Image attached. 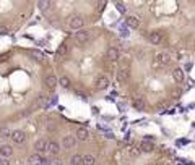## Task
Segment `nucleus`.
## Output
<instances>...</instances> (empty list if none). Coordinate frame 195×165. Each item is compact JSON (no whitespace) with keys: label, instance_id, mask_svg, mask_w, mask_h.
Returning <instances> with one entry per match:
<instances>
[{"label":"nucleus","instance_id":"nucleus-25","mask_svg":"<svg viewBox=\"0 0 195 165\" xmlns=\"http://www.w3.org/2000/svg\"><path fill=\"white\" fill-rule=\"evenodd\" d=\"M67 52H68V47H67V44H62L60 47H58V49H57V54H58V55H60V57H62V55H65Z\"/></svg>","mask_w":195,"mask_h":165},{"label":"nucleus","instance_id":"nucleus-27","mask_svg":"<svg viewBox=\"0 0 195 165\" xmlns=\"http://www.w3.org/2000/svg\"><path fill=\"white\" fill-rule=\"evenodd\" d=\"M140 154H142V149L140 147H132L130 149V155H132V157H138Z\"/></svg>","mask_w":195,"mask_h":165},{"label":"nucleus","instance_id":"nucleus-9","mask_svg":"<svg viewBox=\"0 0 195 165\" xmlns=\"http://www.w3.org/2000/svg\"><path fill=\"white\" fill-rule=\"evenodd\" d=\"M148 41H150L153 45L161 44V41H163V33H161V31H153V33H150V34H148Z\"/></svg>","mask_w":195,"mask_h":165},{"label":"nucleus","instance_id":"nucleus-13","mask_svg":"<svg viewBox=\"0 0 195 165\" xmlns=\"http://www.w3.org/2000/svg\"><path fill=\"white\" fill-rule=\"evenodd\" d=\"M26 163L28 165H42L44 159L41 157V154H33V155H29V157H28Z\"/></svg>","mask_w":195,"mask_h":165},{"label":"nucleus","instance_id":"nucleus-12","mask_svg":"<svg viewBox=\"0 0 195 165\" xmlns=\"http://www.w3.org/2000/svg\"><path fill=\"white\" fill-rule=\"evenodd\" d=\"M34 151H36L37 154L47 152V141H46V139H36V141H34Z\"/></svg>","mask_w":195,"mask_h":165},{"label":"nucleus","instance_id":"nucleus-20","mask_svg":"<svg viewBox=\"0 0 195 165\" xmlns=\"http://www.w3.org/2000/svg\"><path fill=\"white\" fill-rule=\"evenodd\" d=\"M51 2H47V0H41V2H37V8L41 10L42 13H47L49 12V8H51Z\"/></svg>","mask_w":195,"mask_h":165},{"label":"nucleus","instance_id":"nucleus-26","mask_svg":"<svg viewBox=\"0 0 195 165\" xmlns=\"http://www.w3.org/2000/svg\"><path fill=\"white\" fill-rule=\"evenodd\" d=\"M114 5H115V8H117V10H119V13H122V15H124V13L127 12V8H125V5H124L122 2H115Z\"/></svg>","mask_w":195,"mask_h":165},{"label":"nucleus","instance_id":"nucleus-19","mask_svg":"<svg viewBox=\"0 0 195 165\" xmlns=\"http://www.w3.org/2000/svg\"><path fill=\"white\" fill-rule=\"evenodd\" d=\"M58 84H60V87H64V89H67V87H70L72 86V81H70V78L68 76H60L58 78Z\"/></svg>","mask_w":195,"mask_h":165},{"label":"nucleus","instance_id":"nucleus-6","mask_svg":"<svg viewBox=\"0 0 195 165\" xmlns=\"http://www.w3.org/2000/svg\"><path fill=\"white\" fill-rule=\"evenodd\" d=\"M106 58L109 62H117L120 58V52H119V49L117 47H109L107 49V54H106Z\"/></svg>","mask_w":195,"mask_h":165},{"label":"nucleus","instance_id":"nucleus-24","mask_svg":"<svg viewBox=\"0 0 195 165\" xmlns=\"http://www.w3.org/2000/svg\"><path fill=\"white\" fill-rule=\"evenodd\" d=\"M132 105L135 107L136 110H145V102H143V99H133Z\"/></svg>","mask_w":195,"mask_h":165},{"label":"nucleus","instance_id":"nucleus-7","mask_svg":"<svg viewBox=\"0 0 195 165\" xmlns=\"http://www.w3.org/2000/svg\"><path fill=\"white\" fill-rule=\"evenodd\" d=\"M106 87H109V78H107L106 75H101V76L96 80V89L104 91Z\"/></svg>","mask_w":195,"mask_h":165},{"label":"nucleus","instance_id":"nucleus-17","mask_svg":"<svg viewBox=\"0 0 195 165\" xmlns=\"http://www.w3.org/2000/svg\"><path fill=\"white\" fill-rule=\"evenodd\" d=\"M140 149H142V152L150 154V152H153V151H154V146H153V142H151V141H143V142L140 144Z\"/></svg>","mask_w":195,"mask_h":165},{"label":"nucleus","instance_id":"nucleus-32","mask_svg":"<svg viewBox=\"0 0 195 165\" xmlns=\"http://www.w3.org/2000/svg\"><path fill=\"white\" fill-rule=\"evenodd\" d=\"M193 41H195V37H193Z\"/></svg>","mask_w":195,"mask_h":165},{"label":"nucleus","instance_id":"nucleus-18","mask_svg":"<svg viewBox=\"0 0 195 165\" xmlns=\"http://www.w3.org/2000/svg\"><path fill=\"white\" fill-rule=\"evenodd\" d=\"M184 71L181 70V68H176V70L172 71V80L176 81V83H182L184 81Z\"/></svg>","mask_w":195,"mask_h":165},{"label":"nucleus","instance_id":"nucleus-5","mask_svg":"<svg viewBox=\"0 0 195 165\" xmlns=\"http://www.w3.org/2000/svg\"><path fill=\"white\" fill-rule=\"evenodd\" d=\"M44 84L47 89H54V87L58 84V78L54 75V73H49L46 78H44Z\"/></svg>","mask_w":195,"mask_h":165},{"label":"nucleus","instance_id":"nucleus-14","mask_svg":"<svg viewBox=\"0 0 195 165\" xmlns=\"http://www.w3.org/2000/svg\"><path fill=\"white\" fill-rule=\"evenodd\" d=\"M58 152H60V146H58V142H55V141H49V142H47V154L57 155Z\"/></svg>","mask_w":195,"mask_h":165},{"label":"nucleus","instance_id":"nucleus-23","mask_svg":"<svg viewBox=\"0 0 195 165\" xmlns=\"http://www.w3.org/2000/svg\"><path fill=\"white\" fill-rule=\"evenodd\" d=\"M83 165H96V159H94V155H91V154L83 155Z\"/></svg>","mask_w":195,"mask_h":165},{"label":"nucleus","instance_id":"nucleus-29","mask_svg":"<svg viewBox=\"0 0 195 165\" xmlns=\"http://www.w3.org/2000/svg\"><path fill=\"white\" fill-rule=\"evenodd\" d=\"M106 7V2H98L96 3V8H98V12H103V8Z\"/></svg>","mask_w":195,"mask_h":165},{"label":"nucleus","instance_id":"nucleus-8","mask_svg":"<svg viewBox=\"0 0 195 165\" xmlns=\"http://www.w3.org/2000/svg\"><path fill=\"white\" fill-rule=\"evenodd\" d=\"M129 78H130V68H119L117 70V80L120 83L129 81Z\"/></svg>","mask_w":195,"mask_h":165},{"label":"nucleus","instance_id":"nucleus-30","mask_svg":"<svg viewBox=\"0 0 195 165\" xmlns=\"http://www.w3.org/2000/svg\"><path fill=\"white\" fill-rule=\"evenodd\" d=\"M0 165H12V163H10L8 159H2V157H0Z\"/></svg>","mask_w":195,"mask_h":165},{"label":"nucleus","instance_id":"nucleus-11","mask_svg":"<svg viewBox=\"0 0 195 165\" xmlns=\"http://www.w3.org/2000/svg\"><path fill=\"white\" fill-rule=\"evenodd\" d=\"M75 144H76V136H65V138L62 139V146L65 149H72V147H75Z\"/></svg>","mask_w":195,"mask_h":165},{"label":"nucleus","instance_id":"nucleus-15","mask_svg":"<svg viewBox=\"0 0 195 165\" xmlns=\"http://www.w3.org/2000/svg\"><path fill=\"white\" fill-rule=\"evenodd\" d=\"M125 23H127V26H129L130 29H138L140 28V19L136 16H127Z\"/></svg>","mask_w":195,"mask_h":165},{"label":"nucleus","instance_id":"nucleus-16","mask_svg":"<svg viewBox=\"0 0 195 165\" xmlns=\"http://www.w3.org/2000/svg\"><path fill=\"white\" fill-rule=\"evenodd\" d=\"M75 136H76L78 141H88V139H90V133H88L86 128H78Z\"/></svg>","mask_w":195,"mask_h":165},{"label":"nucleus","instance_id":"nucleus-21","mask_svg":"<svg viewBox=\"0 0 195 165\" xmlns=\"http://www.w3.org/2000/svg\"><path fill=\"white\" fill-rule=\"evenodd\" d=\"M70 165H83V155L73 154L72 157H70Z\"/></svg>","mask_w":195,"mask_h":165},{"label":"nucleus","instance_id":"nucleus-4","mask_svg":"<svg viewBox=\"0 0 195 165\" xmlns=\"http://www.w3.org/2000/svg\"><path fill=\"white\" fill-rule=\"evenodd\" d=\"M73 39L76 44H85L90 41V31H85V29H81V31H76L73 34Z\"/></svg>","mask_w":195,"mask_h":165},{"label":"nucleus","instance_id":"nucleus-10","mask_svg":"<svg viewBox=\"0 0 195 165\" xmlns=\"http://www.w3.org/2000/svg\"><path fill=\"white\" fill-rule=\"evenodd\" d=\"M12 155H13V147L12 146H8V144L0 146V157L2 159H10Z\"/></svg>","mask_w":195,"mask_h":165},{"label":"nucleus","instance_id":"nucleus-31","mask_svg":"<svg viewBox=\"0 0 195 165\" xmlns=\"http://www.w3.org/2000/svg\"><path fill=\"white\" fill-rule=\"evenodd\" d=\"M47 130L49 131H55V126L54 125H47Z\"/></svg>","mask_w":195,"mask_h":165},{"label":"nucleus","instance_id":"nucleus-2","mask_svg":"<svg viewBox=\"0 0 195 165\" xmlns=\"http://www.w3.org/2000/svg\"><path fill=\"white\" fill-rule=\"evenodd\" d=\"M10 139H12L13 144H16V146H23L26 142V133L21 131V130H13L12 131V138Z\"/></svg>","mask_w":195,"mask_h":165},{"label":"nucleus","instance_id":"nucleus-28","mask_svg":"<svg viewBox=\"0 0 195 165\" xmlns=\"http://www.w3.org/2000/svg\"><path fill=\"white\" fill-rule=\"evenodd\" d=\"M5 34H8V28L3 26V24H0V36H5Z\"/></svg>","mask_w":195,"mask_h":165},{"label":"nucleus","instance_id":"nucleus-22","mask_svg":"<svg viewBox=\"0 0 195 165\" xmlns=\"http://www.w3.org/2000/svg\"><path fill=\"white\" fill-rule=\"evenodd\" d=\"M12 138V131L8 130V126H2L0 128V139H8Z\"/></svg>","mask_w":195,"mask_h":165},{"label":"nucleus","instance_id":"nucleus-3","mask_svg":"<svg viewBox=\"0 0 195 165\" xmlns=\"http://www.w3.org/2000/svg\"><path fill=\"white\" fill-rule=\"evenodd\" d=\"M154 62L161 66H168L171 63V57H169L168 52H159V54L154 55Z\"/></svg>","mask_w":195,"mask_h":165},{"label":"nucleus","instance_id":"nucleus-1","mask_svg":"<svg viewBox=\"0 0 195 165\" xmlns=\"http://www.w3.org/2000/svg\"><path fill=\"white\" fill-rule=\"evenodd\" d=\"M67 26L70 28V29H73V31H81L83 26H85V18L80 16V15H72V16H68Z\"/></svg>","mask_w":195,"mask_h":165}]
</instances>
